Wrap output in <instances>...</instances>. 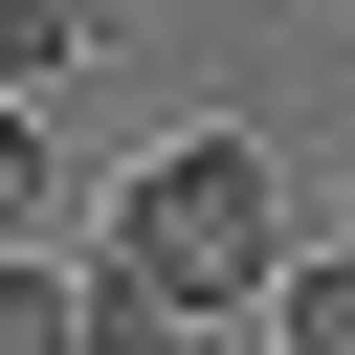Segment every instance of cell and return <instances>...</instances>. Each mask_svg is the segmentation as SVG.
<instances>
[{"mask_svg": "<svg viewBox=\"0 0 355 355\" xmlns=\"http://www.w3.org/2000/svg\"><path fill=\"white\" fill-rule=\"evenodd\" d=\"M0 355H89V288H44L22 244H0Z\"/></svg>", "mask_w": 355, "mask_h": 355, "instance_id": "5", "label": "cell"}, {"mask_svg": "<svg viewBox=\"0 0 355 355\" xmlns=\"http://www.w3.org/2000/svg\"><path fill=\"white\" fill-rule=\"evenodd\" d=\"M266 333H288V355H355V244H311V266L266 288Z\"/></svg>", "mask_w": 355, "mask_h": 355, "instance_id": "4", "label": "cell"}, {"mask_svg": "<svg viewBox=\"0 0 355 355\" xmlns=\"http://www.w3.org/2000/svg\"><path fill=\"white\" fill-rule=\"evenodd\" d=\"M111 266H155L200 333H222V311H266V288H288L266 133H155V155H133V200H111Z\"/></svg>", "mask_w": 355, "mask_h": 355, "instance_id": "1", "label": "cell"}, {"mask_svg": "<svg viewBox=\"0 0 355 355\" xmlns=\"http://www.w3.org/2000/svg\"><path fill=\"white\" fill-rule=\"evenodd\" d=\"M22 222H44V133L0 111V244H22Z\"/></svg>", "mask_w": 355, "mask_h": 355, "instance_id": "6", "label": "cell"}, {"mask_svg": "<svg viewBox=\"0 0 355 355\" xmlns=\"http://www.w3.org/2000/svg\"><path fill=\"white\" fill-rule=\"evenodd\" d=\"M67 67H89V0H0V111L67 89Z\"/></svg>", "mask_w": 355, "mask_h": 355, "instance_id": "3", "label": "cell"}, {"mask_svg": "<svg viewBox=\"0 0 355 355\" xmlns=\"http://www.w3.org/2000/svg\"><path fill=\"white\" fill-rule=\"evenodd\" d=\"M178 333H200V311H178L155 266H89V355H178Z\"/></svg>", "mask_w": 355, "mask_h": 355, "instance_id": "2", "label": "cell"}]
</instances>
